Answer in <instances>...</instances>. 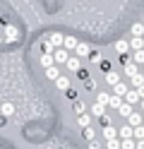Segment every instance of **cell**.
<instances>
[{"label": "cell", "mask_w": 144, "mask_h": 149, "mask_svg": "<svg viewBox=\"0 0 144 149\" xmlns=\"http://www.w3.org/2000/svg\"><path fill=\"white\" fill-rule=\"evenodd\" d=\"M65 68L70 70V72H77L79 68H84V65H82V60H79V58H74V55H70V60L65 63Z\"/></svg>", "instance_id": "9c48e42d"}, {"label": "cell", "mask_w": 144, "mask_h": 149, "mask_svg": "<svg viewBox=\"0 0 144 149\" xmlns=\"http://www.w3.org/2000/svg\"><path fill=\"white\" fill-rule=\"evenodd\" d=\"M106 149H120V137H115V139H108V142H103Z\"/></svg>", "instance_id": "1f68e13d"}, {"label": "cell", "mask_w": 144, "mask_h": 149, "mask_svg": "<svg viewBox=\"0 0 144 149\" xmlns=\"http://www.w3.org/2000/svg\"><path fill=\"white\" fill-rule=\"evenodd\" d=\"M132 63L142 68V65H144V51H137V53H132Z\"/></svg>", "instance_id": "f546056e"}, {"label": "cell", "mask_w": 144, "mask_h": 149, "mask_svg": "<svg viewBox=\"0 0 144 149\" xmlns=\"http://www.w3.org/2000/svg\"><path fill=\"white\" fill-rule=\"evenodd\" d=\"M89 149H103V142H96L94 139V142H89Z\"/></svg>", "instance_id": "ab89813d"}, {"label": "cell", "mask_w": 144, "mask_h": 149, "mask_svg": "<svg viewBox=\"0 0 144 149\" xmlns=\"http://www.w3.org/2000/svg\"><path fill=\"white\" fill-rule=\"evenodd\" d=\"M77 123H79V127H82V130H84V127H91V116H89V113H84V116L77 118Z\"/></svg>", "instance_id": "484cf974"}, {"label": "cell", "mask_w": 144, "mask_h": 149, "mask_svg": "<svg viewBox=\"0 0 144 149\" xmlns=\"http://www.w3.org/2000/svg\"><path fill=\"white\" fill-rule=\"evenodd\" d=\"M55 87L60 89V91H67V89H70V79H67V77H63V74H60V77L55 79Z\"/></svg>", "instance_id": "ffe728a7"}, {"label": "cell", "mask_w": 144, "mask_h": 149, "mask_svg": "<svg viewBox=\"0 0 144 149\" xmlns=\"http://www.w3.org/2000/svg\"><path fill=\"white\" fill-rule=\"evenodd\" d=\"M103 149H106V147H103Z\"/></svg>", "instance_id": "bcb514c9"}, {"label": "cell", "mask_w": 144, "mask_h": 149, "mask_svg": "<svg viewBox=\"0 0 144 149\" xmlns=\"http://www.w3.org/2000/svg\"><path fill=\"white\" fill-rule=\"evenodd\" d=\"M99 70H101L103 74H108V72L113 70V63H111L108 58H101V63H99Z\"/></svg>", "instance_id": "7402d4cb"}, {"label": "cell", "mask_w": 144, "mask_h": 149, "mask_svg": "<svg viewBox=\"0 0 144 149\" xmlns=\"http://www.w3.org/2000/svg\"><path fill=\"white\" fill-rule=\"evenodd\" d=\"M41 65H43V70L53 68V65H55V60H53V53H41Z\"/></svg>", "instance_id": "4fadbf2b"}, {"label": "cell", "mask_w": 144, "mask_h": 149, "mask_svg": "<svg viewBox=\"0 0 144 149\" xmlns=\"http://www.w3.org/2000/svg\"><path fill=\"white\" fill-rule=\"evenodd\" d=\"M108 99H111V94L108 91H99V94H96V104H103V106H108Z\"/></svg>", "instance_id": "4316f807"}, {"label": "cell", "mask_w": 144, "mask_h": 149, "mask_svg": "<svg viewBox=\"0 0 144 149\" xmlns=\"http://www.w3.org/2000/svg\"><path fill=\"white\" fill-rule=\"evenodd\" d=\"M122 101H125V104H130V106H134V104H139V94L134 89H127V94H125Z\"/></svg>", "instance_id": "30bf717a"}, {"label": "cell", "mask_w": 144, "mask_h": 149, "mask_svg": "<svg viewBox=\"0 0 144 149\" xmlns=\"http://www.w3.org/2000/svg\"><path fill=\"white\" fill-rule=\"evenodd\" d=\"M84 139H86V142H94V139H96L94 127H84Z\"/></svg>", "instance_id": "836d02e7"}, {"label": "cell", "mask_w": 144, "mask_h": 149, "mask_svg": "<svg viewBox=\"0 0 144 149\" xmlns=\"http://www.w3.org/2000/svg\"><path fill=\"white\" fill-rule=\"evenodd\" d=\"M65 94H67V99H70V101H72V104H74V101H79V96H77V91H74L72 87H70V89H67V91H65Z\"/></svg>", "instance_id": "74e56055"}, {"label": "cell", "mask_w": 144, "mask_h": 149, "mask_svg": "<svg viewBox=\"0 0 144 149\" xmlns=\"http://www.w3.org/2000/svg\"><path fill=\"white\" fill-rule=\"evenodd\" d=\"M132 139H144V125H139V127H132Z\"/></svg>", "instance_id": "f1b7e54d"}, {"label": "cell", "mask_w": 144, "mask_h": 149, "mask_svg": "<svg viewBox=\"0 0 144 149\" xmlns=\"http://www.w3.org/2000/svg\"><path fill=\"white\" fill-rule=\"evenodd\" d=\"M38 46H41V53H55V48H53L51 43H48V39H43Z\"/></svg>", "instance_id": "d6a6232c"}, {"label": "cell", "mask_w": 144, "mask_h": 149, "mask_svg": "<svg viewBox=\"0 0 144 149\" xmlns=\"http://www.w3.org/2000/svg\"><path fill=\"white\" fill-rule=\"evenodd\" d=\"M84 89H86V91H96V79H94V77H89V79L84 82Z\"/></svg>", "instance_id": "d590c367"}, {"label": "cell", "mask_w": 144, "mask_h": 149, "mask_svg": "<svg viewBox=\"0 0 144 149\" xmlns=\"http://www.w3.org/2000/svg\"><path fill=\"white\" fill-rule=\"evenodd\" d=\"M127 84H125V82H118V84L113 87V96H120V99H125V94H127Z\"/></svg>", "instance_id": "7c38bea8"}, {"label": "cell", "mask_w": 144, "mask_h": 149, "mask_svg": "<svg viewBox=\"0 0 144 149\" xmlns=\"http://www.w3.org/2000/svg\"><path fill=\"white\" fill-rule=\"evenodd\" d=\"M89 53H91V46H86V43H77V48L72 51V55L74 58H89Z\"/></svg>", "instance_id": "3957f363"}, {"label": "cell", "mask_w": 144, "mask_h": 149, "mask_svg": "<svg viewBox=\"0 0 144 149\" xmlns=\"http://www.w3.org/2000/svg\"><path fill=\"white\" fill-rule=\"evenodd\" d=\"M72 111H74V116H77V118L84 116V113H89V108H86L84 101H74V104H72Z\"/></svg>", "instance_id": "8fae6325"}, {"label": "cell", "mask_w": 144, "mask_h": 149, "mask_svg": "<svg viewBox=\"0 0 144 149\" xmlns=\"http://www.w3.org/2000/svg\"><path fill=\"white\" fill-rule=\"evenodd\" d=\"M120 149H137L134 139H120Z\"/></svg>", "instance_id": "4dcf8cb0"}, {"label": "cell", "mask_w": 144, "mask_h": 149, "mask_svg": "<svg viewBox=\"0 0 144 149\" xmlns=\"http://www.w3.org/2000/svg\"><path fill=\"white\" fill-rule=\"evenodd\" d=\"M130 51H132V53L144 51V39H130Z\"/></svg>", "instance_id": "ac0fdd59"}, {"label": "cell", "mask_w": 144, "mask_h": 149, "mask_svg": "<svg viewBox=\"0 0 144 149\" xmlns=\"http://www.w3.org/2000/svg\"><path fill=\"white\" fill-rule=\"evenodd\" d=\"M142 84H144V74H142V72H139V74H134V77L130 79V89H139Z\"/></svg>", "instance_id": "44dd1931"}, {"label": "cell", "mask_w": 144, "mask_h": 149, "mask_svg": "<svg viewBox=\"0 0 144 149\" xmlns=\"http://www.w3.org/2000/svg\"><path fill=\"white\" fill-rule=\"evenodd\" d=\"M118 137H120V139H132V127H130V125H122V127L118 130Z\"/></svg>", "instance_id": "cb8c5ba5"}, {"label": "cell", "mask_w": 144, "mask_h": 149, "mask_svg": "<svg viewBox=\"0 0 144 149\" xmlns=\"http://www.w3.org/2000/svg\"><path fill=\"white\" fill-rule=\"evenodd\" d=\"M139 106H142V111H144V99H142V101H139Z\"/></svg>", "instance_id": "ee69618b"}, {"label": "cell", "mask_w": 144, "mask_h": 149, "mask_svg": "<svg viewBox=\"0 0 144 149\" xmlns=\"http://www.w3.org/2000/svg\"><path fill=\"white\" fill-rule=\"evenodd\" d=\"M74 74H77V77H79L82 82H86V79H89V70H86V68H79V70H77Z\"/></svg>", "instance_id": "e575fe53"}, {"label": "cell", "mask_w": 144, "mask_h": 149, "mask_svg": "<svg viewBox=\"0 0 144 149\" xmlns=\"http://www.w3.org/2000/svg\"><path fill=\"white\" fill-rule=\"evenodd\" d=\"M115 137H118V130H115L113 125L103 127V142H108V139H115Z\"/></svg>", "instance_id": "9a60e30c"}, {"label": "cell", "mask_w": 144, "mask_h": 149, "mask_svg": "<svg viewBox=\"0 0 144 149\" xmlns=\"http://www.w3.org/2000/svg\"><path fill=\"white\" fill-rule=\"evenodd\" d=\"M77 43H79V41H77L74 36H65V41H63V48H65V51H74V48H77Z\"/></svg>", "instance_id": "2e32d148"}, {"label": "cell", "mask_w": 144, "mask_h": 149, "mask_svg": "<svg viewBox=\"0 0 144 149\" xmlns=\"http://www.w3.org/2000/svg\"><path fill=\"white\" fill-rule=\"evenodd\" d=\"M46 39H48V43H51L53 48H63V41H65V36H63L60 31H51V34L46 36Z\"/></svg>", "instance_id": "7a4b0ae2"}, {"label": "cell", "mask_w": 144, "mask_h": 149, "mask_svg": "<svg viewBox=\"0 0 144 149\" xmlns=\"http://www.w3.org/2000/svg\"><path fill=\"white\" fill-rule=\"evenodd\" d=\"M89 60H91V63H96V65H99V63H101V53L91 48V53H89Z\"/></svg>", "instance_id": "8d00e7d4"}, {"label": "cell", "mask_w": 144, "mask_h": 149, "mask_svg": "<svg viewBox=\"0 0 144 149\" xmlns=\"http://www.w3.org/2000/svg\"><path fill=\"white\" fill-rule=\"evenodd\" d=\"M12 113H15V106H12V104H3V106H0V116H5V118H10Z\"/></svg>", "instance_id": "83f0119b"}, {"label": "cell", "mask_w": 144, "mask_h": 149, "mask_svg": "<svg viewBox=\"0 0 144 149\" xmlns=\"http://www.w3.org/2000/svg\"><path fill=\"white\" fill-rule=\"evenodd\" d=\"M118 113H120V116H122L125 120H127V118H130V116L134 113V106H130V104H125V101H122V106L118 108Z\"/></svg>", "instance_id": "5bb4252c"}, {"label": "cell", "mask_w": 144, "mask_h": 149, "mask_svg": "<svg viewBox=\"0 0 144 149\" xmlns=\"http://www.w3.org/2000/svg\"><path fill=\"white\" fill-rule=\"evenodd\" d=\"M5 125H7V118H5V116H0V130H3Z\"/></svg>", "instance_id": "b9f144b4"}, {"label": "cell", "mask_w": 144, "mask_h": 149, "mask_svg": "<svg viewBox=\"0 0 144 149\" xmlns=\"http://www.w3.org/2000/svg\"><path fill=\"white\" fill-rule=\"evenodd\" d=\"M103 77H106V84H111V87H115V84H118V82H120V74L118 72H108V74H103Z\"/></svg>", "instance_id": "e0dca14e"}, {"label": "cell", "mask_w": 144, "mask_h": 149, "mask_svg": "<svg viewBox=\"0 0 144 149\" xmlns=\"http://www.w3.org/2000/svg\"><path fill=\"white\" fill-rule=\"evenodd\" d=\"M134 142H137V139H134ZM137 149H144V139H139V142H137Z\"/></svg>", "instance_id": "7bdbcfd3"}, {"label": "cell", "mask_w": 144, "mask_h": 149, "mask_svg": "<svg viewBox=\"0 0 144 149\" xmlns=\"http://www.w3.org/2000/svg\"><path fill=\"white\" fill-rule=\"evenodd\" d=\"M125 74H127V77L132 79L134 74H139V65H134V63H127V65H125Z\"/></svg>", "instance_id": "d6986e66"}, {"label": "cell", "mask_w": 144, "mask_h": 149, "mask_svg": "<svg viewBox=\"0 0 144 149\" xmlns=\"http://www.w3.org/2000/svg\"><path fill=\"white\" fill-rule=\"evenodd\" d=\"M142 70H144V65H142Z\"/></svg>", "instance_id": "f6af8a7d"}, {"label": "cell", "mask_w": 144, "mask_h": 149, "mask_svg": "<svg viewBox=\"0 0 144 149\" xmlns=\"http://www.w3.org/2000/svg\"><path fill=\"white\" fill-rule=\"evenodd\" d=\"M127 125H130V127H139V125H144V116L134 111V113L127 118Z\"/></svg>", "instance_id": "ba28073f"}, {"label": "cell", "mask_w": 144, "mask_h": 149, "mask_svg": "<svg viewBox=\"0 0 144 149\" xmlns=\"http://www.w3.org/2000/svg\"><path fill=\"white\" fill-rule=\"evenodd\" d=\"M46 77L55 82L58 77H60V68H58V65H53V68H48V70H46Z\"/></svg>", "instance_id": "d4e9b609"}, {"label": "cell", "mask_w": 144, "mask_h": 149, "mask_svg": "<svg viewBox=\"0 0 144 149\" xmlns=\"http://www.w3.org/2000/svg\"><path fill=\"white\" fill-rule=\"evenodd\" d=\"M113 48H115V53H118V55H127V53H130V41L118 39V41L113 43Z\"/></svg>", "instance_id": "277c9868"}, {"label": "cell", "mask_w": 144, "mask_h": 149, "mask_svg": "<svg viewBox=\"0 0 144 149\" xmlns=\"http://www.w3.org/2000/svg\"><path fill=\"white\" fill-rule=\"evenodd\" d=\"M106 113H108V106H103V104H91V108H89V116H96V118H101Z\"/></svg>", "instance_id": "8992f818"}, {"label": "cell", "mask_w": 144, "mask_h": 149, "mask_svg": "<svg viewBox=\"0 0 144 149\" xmlns=\"http://www.w3.org/2000/svg\"><path fill=\"white\" fill-rule=\"evenodd\" d=\"M120 106H122V99H120V96H113V94H111V99H108V108H111V111H118Z\"/></svg>", "instance_id": "603a6c76"}, {"label": "cell", "mask_w": 144, "mask_h": 149, "mask_svg": "<svg viewBox=\"0 0 144 149\" xmlns=\"http://www.w3.org/2000/svg\"><path fill=\"white\" fill-rule=\"evenodd\" d=\"M134 91H137V94H139V101H142V99H144V84H142L139 89H134Z\"/></svg>", "instance_id": "60d3db41"}, {"label": "cell", "mask_w": 144, "mask_h": 149, "mask_svg": "<svg viewBox=\"0 0 144 149\" xmlns=\"http://www.w3.org/2000/svg\"><path fill=\"white\" fill-rule=\"evenodd\" d=\"M53 60H55L58 65H65L67 60H70V51H65V48H55V53H53Z\"/></svg>", "instance_id": "5b68a950"}, {"label": "cell", "mask_w": 144, "mask_h": 149, "mask_svg": "<svg viewBox=\"0 0 144 149\" xmlns=\"http://www.w3.org/2000/svg\"><path fill=\"white\" fill-rule=\"evenodd\" d=\"M99 120H101V127H108V125H111V116H108V113H106V116H101Z\"/></svg>", "instance_id": "f35d334b"}, {"label": "cell", "mask_w": 144, "mask_h": 149, "mask_svg": "<svg viewBox=\"0 0 144 149\" xmlns=\"http://www.w3.org/2000/svg\"><path fill=\"white\" fill-rule=\"evenodd\" d=\"M130 34H132V39H144V24L142 22H134L130 26Z\"/></svg>", "instance_id": "52a82bcc"}, {"label": "cell", "mask_w": 144, "mask_h": 149, "mask_svg": "<svg viewBox=\"0 0 144 149\" xmlns=\"http://www.w3.org/2000/svg\"><path fill=\"white\" fill-rule=\"evenodd\" d=\"M17 39H19V31H17V26L7 22V24H5V41H7V43H15Z\"/></svg>", "instance_id": "6da1fadb"}]
</instances>
